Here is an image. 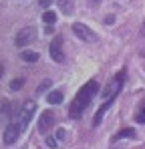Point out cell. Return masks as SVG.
I'll use <instances>...</instances> for the list:
<instances>
[{
    "label": "cell",
    "mask_w": 145,
    "mask_h": 149,
    "mask_svg": "<svg viewBox=\"0 0 145 149\" xmlns=\"http://www.w3.org/2000/svg\"><path fill=\"white\" fill-rule=\"evenodd\" d=\"M47 145L48 147H56V145H59V141H56V139H54V137H47Z\"/></svg>",
    "instance_id": "cell-18"
},
{
    "label": "cell",
    "mask_w": 145,
    "mask_h": 149,
    "mask_svg": "<svg viewBox=\"0 0 145 149\" xmlns=\"http://www.w3.org/2000/svg\"><path fill=\"white\" fill-rule=\"evenodd\" d=\"M43 20H45L47 24H54V22H56V14H54L52 10H47V12L43 14Z\"/></svg>",
    "instance_id": "cell-14"
},
{
    "label": "cell",
    "mask_w": 145,
    "mask_h": 149,
    "mask_svg": "<svg viewBox=\"0 0 145 149\" xmlns=\"http://www.w3.org/2000/svg\"><path fill=\"white\" fill-rule=\"evenodd\" d=\"M24 129L20 125L16 123V121H12V123L6 127V131H4V135H2V141H4V145H12V143H16V139L20 137V133H22Z\"/></svg>",
    "instance_id": "cell-3"
},
{
    "label": "cell",
    "mask_w": 145,
    "mask_h": 149,
    "mask_svg": "<svg viewBox=\"0 0 145 149\" xmlns=\"http://www.w3.org/2000/svg\"><path fill=\"white\" fill-rule=\"evenodd\" d=\"M59 6L65 14H71L72 12V0H59Z\"/></svg>",
    "instance_id": "cell-12"
},
{
    "label": "cell",
    "mask_w": 145,
    "mask_h": 149,
    "mask_svg": "<svg viewBox=\"0 0 145 149\" xmlns=\"http://www.w3.org/2000/svg\"><path fill=\"white\" fill-rule=\"evenodd\" d=\"M50 85H52V81H50V79H45V81L36 87V95H43L45 91H48V89H50Z\"/></svg>",
    "instance_id": "cell-13"
},
{
    "label": "cell",
    "mask_w": 145,
    "mask_h": 149,
    "mask_svg": "<svg viewBox=\"0 0 145 149\" xmlns=\"http://www.w3.org/2000/svg\"><path fill=\"white\" fill-rule=\"evenodd\" d=\"M34 38H36V30H34L32 26H26V28H22V30H18L16 38H14V45L22 49V47H26V45H30Z\"/></svg>",
    "instance_id": "cell-4"
},
{
    "label": "cell",
    "mask_w": 145,
    "mask_h": 149,
    "mask_svg": "<svg viewBox=\"0 0 145 149\" xmlns=\"http://www.w3.org/2000/svg\"><path fill=\"white\" fill-rule=\"evenodd\" d=\"M4 74V65H0V77Z\"/></svg>",
    "instance_id": "cell-22"
},
{
    "label": "cell",
    "mask_w": 145,
    "mask_h": 149,
    "mask_svg": "<svg viewBox=\"0 0 145 149\" xmlns=\"http://www.w3.org/2000/svg\"><path fill=\"white\" fill-rule=\"evenodd\" d=\"M141 36H145V22H143V26H141Z\"/></svg>",
    "instance_id": "cell-21"
},
{
    "label": "cell",
    "mask_w": 145,
    "mask_h": 149,
    "mask_svg": "<svg viewBox=\"0 0 145 149\" xmlns=\"http://www.w3.org/2000/svg\"><path fill=\"white\" fill-rule=\"evenodd\" d=\"M97 91H99V83H97V81H89L85 87H81L79 93H77V97L72 99L71 107H69V117L79 119V117L83 115V111L89 107L91 99L97 95Z\"/></svg>",
    "instance_id": "cell-1"
},
{
    "label": "cell",
    "mask_w": 145,
    "mask_h": 149,
    "mask_svg": "<svg viewBox=\"0 0 145 149\" xmlns=\"http://www.w3.org/2000/svg\"><path fill=\"white\" fill-rule=\"evenodd\" d=\"M91 2H93V4H99V2H101V0H91Z\"/></svg>",
    "instance_id": "cell-23"
},
{
    "label": "cell",
    "mask_w": 145,
    "mask_h": 149,
    "mask_svg": "<svg viewBox=\"0 0 145 149\" xmlns=\"http://www.w3.org/2000/svg\"><path fill=\"white\" fill-rule=\"evenodd\" d=\"M111 103H113V99H109L107 101V103H105V105H101V107H99V111H97V115H95V119H93V125H101V121H103V117H105V113H107V109H109V107H111Z\"/></svg>",
    "instance_id": "cell-8"
},
{
    "label": "cell",
    "mask_w": 145,
    "mask_h": 149,
    "mask_svg": "<svg viewBox=\"0 0 145 149\" xmlns=\"http://www.w3.org/2000/svg\"><path fill=\"white\" fill-rule=\"evenodd\" d=\"M135 121L145 125V101L141 103V107H139V111H137V115H135Z\"/></svg>",
    "instance_id": "cell-15"
},
{
    "label": "cell",
    "mask_w": 145,
    "mask_h": 149,
    "mask_svg": "<svg viewBox=\"0 0 145 149\" xmlns=\"http://www.w3.org/2000/svg\"><path fill=\"white\" fill-rule=\"evenodd\" d=\"M20 58L26 61V63H36L38 61V52H34V50H22L20 52Z\"/></svg>",
    "instance_id": "cell-10"
},
{
    "label": "cell",
    "mask_w": 145,
    "mask_h": 149,
    "mask_svg": "<svg viewBox=\"0 0 145 149\" xmlns=\"http://www.w3.org/2000/svg\"><path fill=\"white\" fill-rule=\"evenodd\" d=\"M47 101L50 105H61V103H63V93H61V91H52V93H48Z\"/></svg>",
    "instance_id": "cell-11"
},
{
    "label": "cell",
    "mask_w": 145,
    "mask_h": 149,
    "mask_svg": "<svg viewBox=\"0 0 145 149\" xmlns=\"http://www.w3.org/2000/svg\"><path fill=\"white\" fill-rule=\"evenodd\" d=\"M10 113H12V105H10V103L2 105V109H0V117H2V119H4V117H12Z\"/></svg>",
    "instance_id": "cell-16"
},
{
    "label": "cell",
    "mask_w": 145,
    "mask_h": 149,
    "mask_svg": "<svg viewBox=\"0 0 145 149\" xmlns=\"http://www.w3.org/2000/svg\"><path fill=\"white\" fill-rule=\"evenodd\" d=\"M61 45H63V38H61V36H56L54 42L50 45V56H52V61H56V63H65V52L61 50Z\"/></svg>",
    "instance_id": "cell-7"
},
{
    "label": "cell",
    "mask_w": 145,
    "mask_h": 149,
    "mask_svg": "<svg viewBox=\"0 0 145 149\" xmlns=\"http://www.w3.org/2000/svg\"><path fill=\"white\" fill-rule=\"evenodd\" d=\"M52 125H54V113L52 111H43L38 115V131L40 133H47Z\"/></svg>",
    "instance_id": "cell-6"
},
{
    "label": "cell",
    "mask_w": 145,
    "mask_h": 149,
    "mask_svg": "<svg viewBox=\"0 0 145 149\" xmlns=\"http://www.w3.org/2000/svg\"><path fill=\"white\" fill-rule=\"evenodd\" d=\"M22 85H24V79H12L10 89H12V91H18V89H22Z\"/></svg>",
    "instance_id": "cell-17"
},
{
    "label": "cell",
    "mask_w": 145,
    "mask_h": 149,
    "mask_svg": "<svg viewBox=\"0 0 145 149\" xmlns=\"http://www.w3.org/2000/svg\"><path fill=\"white\" fill-rule=\"evenodd\" d=\"M135 137V129H121L117 135H113V141H119V139H133Z\"/></svg>",
    "instance_id": "cell-9"
},
{
    "label": "cell",
    "mask_w": 145,
    "mask_h": 149,
    "mask_svg": "<svg viewBox=\"0 0 145 149\" xmlns=\"http://www.w3.org/2000/svg\"><path fill=\"white\" fill-rule=\"evenodd\" d=\"M105 22H107V24H113V22H115V16H113V14H109V16L105 18Z\"/></svg>",
    "instance_id": "cell-20"
},
{
    "label": "cell",
    "mask_w": 145,
    "mask_h": 149,
    "mask_svg": "<svg viewBox=\"0 0 145 149\" xmlns=\"http://www.w3.org/2000/svg\"><path fill=\"white\" fill-rule=\"evenodd\" d=\"M65 135H67L65 129H56V137H59V139H65Z\"/></svg>",
    "instance_id": "cell-19"
},
{
    "label": "cell",
    "mask_w": 145,
    "mask_h": 149,
    "mask_svg": "<svg viewBox=\"0 0 145 149\" xmlns=\"http://www.w3.org/2000/svg\"><path fill=\"white\" fill-rule=\"evenodd\" d=\"M125 77H127V73H125V71H121V73L117 74V77H115V79H113L105 89H103V99H107V101H109V99H115V95L121 91V87H123V83H125Z\"/></svg>",
    "instance_id": "cell-2"
},
{
    "label": "cell",
    "mask_w": 145,
    "mask_h": 149,
    "mask_svg": "<svg viewBox=\"0 0 145 149\" xmlns=\"http://www.w3.org/2000/svg\"><path fill=\"white\" fill-rule=\"evenodd\" d=\"M72 32L81 38V40H87V42H95L97 40V34L89 28V26H85V24H81V22H75L72 24Z\"/></svg>",
    "instance_id": "cell-5"
}]
</instances>
